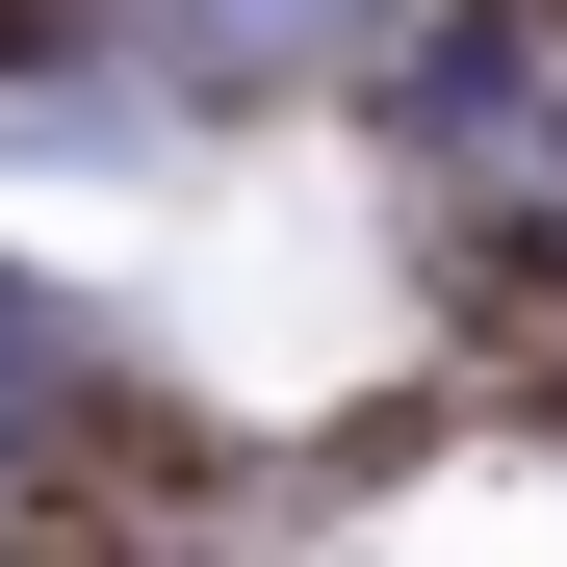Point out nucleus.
<instances>
[{"label": "nucleus", "mask_w": 567, "mask_h": 567, "mask_svg": "<svg viewBox=\"0 0 567 567\" xmlns=\"http://www.w3.org/2000/svg\"><path fill=\"white\" fill-rule=\"evenodd\" d=\"M181 27H207V52H336L361 0H181Z\"/></svg>", "instance_id": "f257e3e1"}]
</instances>
